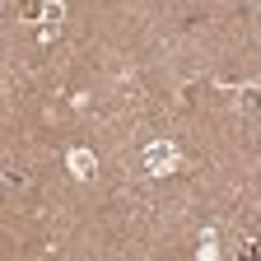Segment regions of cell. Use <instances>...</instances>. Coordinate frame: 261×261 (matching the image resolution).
<instances>
[{"label": "cell", "instance_id": "1", "mask_svg": "<svg viewBox=\"0 0 261 261\" xmlns=\"http://www.w3.org/2000/svg\"><path fill=\"white\" fill-rule=\"evenodd\" d=\"M238 108L243 112H261V89H243L238 93Z\"/></svg>", "mask_w": 261, "mask_h": 261}, {"label": "cell", "instance_id": "2", "mask_svg": "<svg viewBox=\"0 0 261 261\" xmlns=\"http://www.w3.org/2000/svg\"><path fill=\"white\" fill-rule=\"evenodd\" d=\"M19 14L23 19H38L42 14V0H19Z\"/></svg>", "mask_w": 261, "mask_h": 261}]
</instances>
